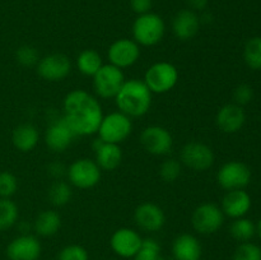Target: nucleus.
<instances>
[{
    "instance_id": "1",
    "label": "nucleus",
    "mask_w": 261,
    "mask_h": 260,
    "mask_svg": "<svg viewBox=\"0 0 261 260\" xmlns=\"http://www.w3.org/2000/svg\"><path fill=\"white\" fill-rule=\"evenodd\" d=\"M64 119L76 137H88L98 132L103 111L98 99L84 89H73L64 98Z\"/></svg>"
},
{
    "instance_id": "2",
    "label": "nucleus",
    "mask_w": 261,
    "mask_h": 260,
    "mask_svg": "<svg viewBox=\"0 0 261 260\" xmlns=\"http://www.w3.org/2000/svg\"><path fill=\"white\" fill-rule=\"evenodd\" d=\"M153 93L148 88L144 81L129 79L122 84L119 93L115 96V102L122 114L129 117L144 116L152 106Z\"/></svg>"
},
{
    "instance_id": "3",
    "label": "nucleus",
    "mask_w": 261,
    "mask_h": 260,
    "mask_svg": "<svg viewBox=\"0 0 261 260\" xmlns=\"http://www.w3.org/2000/svg\"><path fill=\"white\" fill-rule=\"evenodd\" d=\"M165 33V20L155 13L138 15L133 23V38L139 46H155L163 40Z\"/></svg>"
},
{
    "instance_id": "4",
    "label": "nucleus",
    "mask_w": 261,
    "mask_h": 260,
    "mask_svg": "<svg viewBox=\"0 0 261 260\" xmlns=\"http://www.w3.org/2000/svg\"><path fill=\"white\" fill-rule=\"evenodd\" d=\"M143 81L152 93H167L177 84L178 70L168 61H158L147 69Z\"/></svg>"
},
{
    "instance_id": "5",
    "label": "nucleus",
    "mask_w": 261,
    "mask_h": 260,
    "mask_svg": "<svg viewBox=\"0 0 261 260\" xmlns=\"http://www.w3.org/2000/svg\"><path fill=\"white\" fill-rule=\"evenodd\" d=\"M133 132L132 117L122 114L121 111H115L111 114L103 115L101 125L98 127V138L105 143L120 144L127 139Z\"/></svg>"
},
{
    "instance_id": "6",
    "label": "nucleus",
    "mask_w": 261,
    "mask_h": 260,
    "mask_svg": "<svg viewBox=\"0 0 261 260\" xmlns=\"http://www.w3.org/2000/svg\"><path fill=\"white\" fill-rule=\"evenodd\" d=\"M124 83L125 75L122 69L112 64H103L93 76L94 92L97 96L105 99L115 98Z\"/></svg>"
},
{
    "instance_id": "7",
    "label": "nucleus",
    "mask_w": 261,
    "mask_h": 260,
    "mask_svg": "<svg viewBox=\"0 0 261 260\" xmlns=\"http://www.w3.org/2000/svg\"><path fill=\"white\" fill-rule=\"evenodd\" d=\"M69 181L78 189H92L101 181V168L96 161L89 158H79L74 161L66 170Z\"/></svg>"
},
{
    "instance_id": "8",
    "label": "nucleus",
    "mask_w": 261,
    "mask_h": 260,
    "mask_svg": "<svg viewBox=\"0 0 261 260\" xmlns=\"http://www.w3.org/2000/svg\"><path fill=\"white\" fill-rule=\"evenodd\" d=\"M224 222V213L213 203H203L196 206L191 216L194 229L201 235H212L218 231Z\"/></svg>"
},
{
    "instance_id": "9",
    "label": "nucleus",
    "mask_w": 261,
    "mask_h": 260,
    "mask_svg": "<svg viewBox=\"0 0 261 260\" xmlns=\"http://www.w3.org/2000/svg\"><path fill=\"white\" fill-rule=\"evenodd\" d=\"M217 181L224 190H240L246 188L251 181V171L240 161H231L222 166L217 173Z\"/></svg>"
},
{
    "instance_id": "10",
    "label": "nucleus",
    "mask_w": 261,
    "mask_h": 260,
    "mask_svg": "<svg viewBox=\"0 0 261 260\" xmlns=\"http://www.w3.org/2000/svg\"><path fill=\"white\" fill-rule=\"evenodd\" d=\"M181 162L198 172L209 170L214 163V153L209 145L201 142H189L180 153Z\"/></svg>"
},
{
    "instance_id": "11",
    "label": "nucleus",
    "mask_w": 261,
    "mask_h": 260,
    "mask_svg": "<svg viewBox=\"0 0 261 260\" xmlns=\"http://www.w3.org/2000/svg\"><path fill=\"white\" fill-rule=\"evenodd\" d=\"M140 144L150 154L166 155L172 149L173 138L166 127L150 125L140 134Z\"/></svg>"
},
{
    "instance_id": "12",
    "label": "nucleus",
    "mask_w": 261,
    "mask_h": 260,
    "mask_svg": "<svg viewBox=\"0 0 261 260\" xmlns=\"http://www.w3.org/2000/svg\"><path fill=\"white\" fill-rule=\"evenodd\" d=\"M71 71V63L65 54L55 53L43 56L37 63V73L48 82H60Z\"/></svg>"
},
{
    "instance_id": "13",
    "label": "nucleus",
    "mask_w": 261,
    "mask_h": 260,
    "mask_svg": "<svg viewBox=\"0 0 261 260\" xmlns=\"http://www.w3.org/2000/svg\"><path fill=\"white\" fill-rule=\"evenodd\" d=\"M107 58L110 64L117 68H130L139 60L140 46L130 38H119L110 45Z\"/></svg>"
},
{
    "instance_id": "14",
    "label": "nucleus",
    "mask_w": 261,
    "mask_h": 260,
    "mask_svg": "<svg viewBox=\"0 0 261 260\" xmlns=\"http://www.w3.org/2000/svg\"><path fill=\"white\" fill-rule=\"evenodd\" d=\"M76 135L64 117L50 122L45 133V143L53 152L61 153L70 147Z\"/></svg>"
},
{
    "instance_id": "15",
    "label": "nucleus",
    "mask_w": 261,
    "mask_h": 260,
    "mask_svg": "<svg viewBox=\"0 0 261 260\" xmlns=\"http://www.w3.org/2000/svg\"><path fill=\"white\" fill-rule=\"evenodd\" d=\"M134 219L137 226L145 232L161 231L166 223L163 209L150 201H145L137 206L134 212Z\"/></svg>"
},
{
    "instance_id": "16",
    "label": "nucleus",
    "mask_w": 261,
    "mask_h": 260,
    "mask_svg": "<svg viewBox=\"0 0 261 260\" xmlns=\"http://www.w3.org/2000/svg\"><path fill=\"white\" fill-rule=\"evenodd\" d=\"M112 250L121 257H134L140 250L143 239L135 229L122 227L116 229L111 236Z\"/></svg>"
},
{
    "instance_id": "17",
    "label": "nucleus",
    "mask_w": 261,
    "mask_h": 260,
    "mask_svg": "<svg viewBox=\"0 0 261 260\" xmlns=\"http://www.w3.org/2000/svg\"><path fill=\"white\" fill-rule=\"evenodd\" d=\"M42 247L38 239L32 235H20L15 237L7 247L9 260H37Z\"/></svg>"
},
{
    "instance_id": "18",
    "label": "nucleus",
    "mask_w": 261,
    "mask_h": 260,
    "mask_svg": "<svg viewBox=\"0 0 261 260\" xmlns=\"http://www.w3.org/2000/svg\"><path fill=\"white\" fill-rule=\"evenodd\" d=\"M200 18L191 9H181L172 20L173 35L181 41H189L198 35L200 30Z\"/></svg>"
},
{
    "instance_id": "19",
    "label": "nucleus",
    "mask_w": 261,
    "mask_h": 260,
    "mask_svg": "<svg viewBox=\"0 0 261 260\" xmlns=\"http://www.w3.org/2000/svg\"><path fill=\"white\" fill-rule=\"evenodd\" d=\"M245 120H246L245 111L241 106L236 103L224 105L217 112L216 117L217 126L227 134H233V133L241 130L245 124Z\"/></svg>"
},
{
    "instance_id": "20",
    "label": "nucleus",
    "mask_w": 261,
    "mask_h": 260,
    "mask_svg": "<svg viewBox=\"0 0 261 260\" xmlns=\"http://www.w3.org/2000/svg\"><path fill=\"white\" fill-rule=\"evenodd\" d=\"M93 150L96 153V163L101 170L114 171L121 165L122 150L119 144L105 143L103 140H94Z\"/></svg>"
},
{
    "instance_id": "21",
    "label": "nucleus",
    "mask_w": 261,
    "mask_h": 260,
    "mask_svg": "<svg viewBox=\"0 0 261 260\" xmlns=\"http://www.w3.org/2000/svg\"><path fill=\"white\" fill-rule=\"evenodd\" d=\"M251 208V198L244 190H231L223 196L222 200V212L231 218H241Z\"/></svg>"
},
{
    "instance_id": "22",
    "label": "nucleus",
    "mask_w": 261,
    "mask_h": 260,
    "mask_svg": "<svg viewBox=\"0 0 261 260\" xmlns=\"http://www.w3.org/2000/svg\"><path fill=\"white\" fill-rule=\"evenodd\" d=\"M172 254L176 260H200V241L191 233L178 235L173 240Z\"/></svg>"
},
{
    "instance_id": "23",
    "label": "nucleus",
    "mask_w": 261,
    "mask_h": 260,
    "mask_svg": "<svg viewBox=\"0 0 261 260\" xmlns=\"http://www.w3.org/2000/svg\"><path fill=\"white\" fill-rule=\"evenodd\" d=\"M40 140V134L35 125L32 124H22L17 126L13 132L12 142L14 147L20 152H31L35 149L36 145Z\"/></svg>"
},
{
    "instance_id": "24",
    "label": "nucleus",
    "mask_w": 261,
    "mask_h": 260,
    "mask_svg": "<svg viewBox=\"0 0 261 260\" xmlns=\"http://www.w3.org/2000/svg\"><path fill=\"white\" fill-rule=\"evenodd\" d=\"M61 228V217L58 212L43 211L36 217L33 222V229L38 236L42 237H51L59 232Z\"/></svg>"
},
{
    "instance_id": "25",
    "label": "nucleus",
    "mask_w": 261,
    "mask_h": 260,
    "mask_svg": "<svg viewBox=\"0 0 261 260\" xmlns=\"http://www.w3.org/2000/svg\"><path fill=\"white\" fill-rule=\"evenodd\" d=\"M102 65H103L102 56L92 48L83 50L76 58V68L86 76H94Z\"/></svg>"
},
{
    "instance_id": "26",
    "label": "nucleus",
    "mask_w": 261,
    "mask_h": 260,
    "mask_svg": "<svg viewBox=\"0 0 261 260\" xmlns=\"http://www.w3.org/2000/svg\"><path fill=\"white\" fill-rule=\"evenodd\" d=\"M73 190L71 186L65 181L58 180L48 189V200L55 206H64L71 200Z\"/></svg>"
},
{
    "instance_id": "27",
    "label": "nucleus",
    "mask_w": 261,
    "mask_h": 260,
    "mask_svg": "<svg viewBox=\"0 0 261 260\" xmlns=\"http://www.w3.org/2000/svg\"><path fill=\"white\" fill-rule=\"evenodd\" d=\"M19 217V211L14 201L10 199H0V231L14 226Z\"/></svg>"
},
{
    "instance_id": "28",
    "label": "nucleus",
    "mask_w": 261,
    "mask_h": 260,
    "mask_svg": "<svg viewBox=\"0 0 261 260\" xmlns=\"http://www.w3.org/2000/svg\"><path fill=\"white\" fill-rule=\"evenodd\" d=\"M229 232H231L232 237L236 239L237 241L247 242L254 237L255 232H256V227L252 223V221L241 217V218H236L232 222L231 227H229Z\"/></svg>"
},
{
    "instance_id": "29",
    "label": "nucleus",
    "mask_w": 261,
    "mask_h": 260,
    "mask_svg": "<svg viewBox=\"0 0 261 260\" xmlns=\"http://www.w3.org/2000/svg\"><path fill=\"white\" fill-rule=\"evenodd\" d=\"M244 59L254 70H261V37H252L244 48Z\"/></svg>"
},
{
    "instance_id": "30",
    "label": "nucleus",
    "mask_w": 261,
    "mask_h": 260,
    "mask_svg": "<svg viewBox=\"0 0 261 260\" xmlns=\"http://www.w3.org/2000/svg\"><path fill=\"white\" fill-rule=\"evenodd\" d=\"M134 260H166L161 254V245L154 239L143 240L140 250L134 256Z\"/></svg>"
},
{
    "instance_id": "31",
    "label": "nucleus",
    "mask_w": 261,
    "mask_h": 260,
    "mask_svg": "<svg viewBox=\"0 0 261 260\" xmlns=\"http://www.w3.org/2000/svg\"><path fill=\"white\" fill-rule=\"evenodd\" d=\"M182 168H181V162H178L175 158H168L163 161L160 167V176L166 181V183H173L180 177Z\"/></svg>"
},
{
    "instance_id": "32",
    "label": "nucleus",
    "mask_w": 261,
    "mask_h": 260,
    "mask_svg": "<svg viewBox=\"0 0 261 260\" xmlns=\"http://www.w3.org/2000/svg\"><path fill=\"white\" fill-rule=\"evenodd\" d=\"M233 260H261V249L251 242H242L234 251Z\"/></svg>"
},
{
    "instance_id": "33",
    "label": "nucleus",
    "mask_w": 261,
    "mask_h": 260,
    "mask_svg": "<svg viewBox=\"0 0 261 260\" xmlns=\"http://www.w3.org/2000/svg\"><path fill=\"white\" fill-rule=\"evenodd\" d=\"M18 189V180L13 173L8 171L0 172V198L9 199Z\"/></svg>"
},
{
    "instance_id": "34",
    "label": "nucleus",
    "mask_w": 261,
    "mask_h": 260,
    "mask_svg": "<svg viewBox=\"0 0 261 260\" xmlns=\"http://www.w3.org/2000/svg\"><path fill=\"white\" fill-rule=\"evenodd\" d=\"M15 58H17L18 63L25 68H31L40 61L38 60V51L30 45L20 46L15 53Z\"/></svg>"
},
{
    "instance_id": "35",
    "label": "nucleus",
    "mask_w": 261,
    "mask_h": 260,
    "mask_svg": "<svg viewBox=\"0 0 261 260\" xmlns=\"http://www.w3.org/2000/svg\"><path fill=\"white\" fill-rule=\"evenodd\" d=\"M58 260H89V255L81 245H68L59 252Z\"/></svg>"
},
{
    "instance_id": "36",
    "label": "nucleus",
    "mask_w": 261,
    "mask_h": 260,
    "mask_svg": "<svg viewBox=\"0 0 261 260\" xmlns=\"http://www.w3.org/2000/svg\"><path fill=\"white\" fill-rule=\"evenodd\" d=\"M252 97H254V91H252L251 86H249V84H240V86L236 87L233 92V99L239 106L250 103Z\"/></svg>"
},
{
    "instance_id": "37",
    "label": "nucleus",
    "mask_w": 261,
    "mask_h": 260,
    "mask_svg": "<svg viewBox=\"0 0 261 260\" xmlns=\"http://www.w3.org/2000/svg\"><path fill=\"white\" fill-rule=\"evenodd\" d=\"M153 0H130V7L138 15L149 13L152 9Z\"/></svg>"
},
{
    "instance_id": "38",
    "label": "nucleus",
    "mask_w": 261,
    "mask_h": 260,
    "mask_svg": "<svg viewBox=\"0 0 261 260\" xmlns=\"http://www.w3.org/2000/svg\"><path fill=\"white\" fill-rule=\"evenodd\" d=\"M47 171H48V173H50L51 177L56 178V180H60V178L66 173L65 166L60 162L50 163L47 167Z\"/></svg>"
},
{
    "instance_id": "39",
    "label": "nucleus",
    "mask_w": 261,
    "mask_h": 260,
    "mask_svg": "<svg viewBox=\"0 0 261 260\" xmlns=\"http://www.w3.org/2000/svg\"><path fill=\"white\" fill-rule=\"evenodd\" d=\"M208 2L209 0H186V3L189 5V9L194 10V12L205 9L206 5H208Z\"/></svg>"
},
{
    "instance_id": "40",
    "label": "nucleus",
    "mask_w": 261,
    "mask_h": 260,
    "mask_svg": "<svg viewBox=\"0 0 261 260\" xmlns=\"http://www.w3.org/2000/svg\"><path fill=\"white\" fill-rule=\"evenodd\" d=\"M257 232H259V235L261 237V219L259 221V223H257Z\"/></svg>"
}]
</instances>
